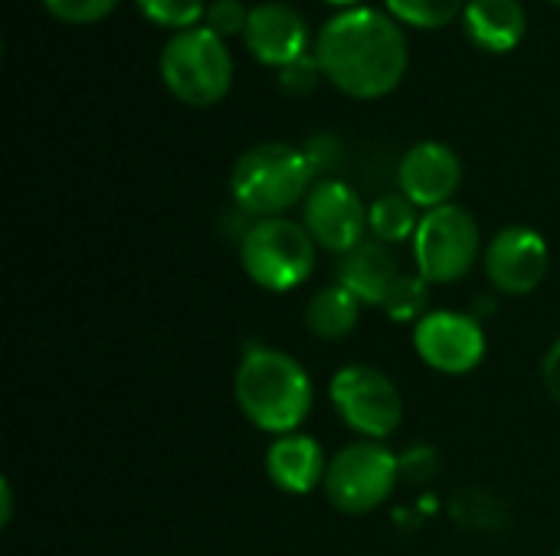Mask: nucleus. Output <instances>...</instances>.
Segmentation results:
<instances>
[{
  "instance_id": "nucleus-1",
  "label": "nucleus",
  "mask_w": 560,
  "mask_h": 556,
  "mask_svg": "<svg viewBox=\"0 0 560 556\" xmlns=\"http://www.w3.org/2000/svg\"><path fill=\"white\" fill-rule=\"evenodd\" d=\"M315 59L338 92L374 102L404 82L410 49L394 16L354 7L341 10L318 29Z\"/></svg>"
},
{
  "instance_id": "nucleus-2",
  "label": "nucleus",
  "mask_w": 560,
  "mask_h": 556,
  "mask_svg": "<svg viewBox=\"0 0 560 556\" xmlns=\"http://www.w3.org/2000/svg\"><path fill=\"white\" fill-rule=\"evenodd\" d=\"M233 397L240 413L269 436L302 433L315 406V383L308 370L285 351L249 344L236 364Z\"/></svg>"
},
{
  "instance_id": "nucleus-3",
  "label": "nucleus",
  "mask_w": 560,
  "mask_h": 556,
  "mask_svg": "<svg viewBox=\"0 0 560 556\" xmlns=\"http://www.w3.org/2000/svg\"><path fill=\"white\" fill-rule=\"evenodd\" d=\"M315 167L302 147L282 141H262L243 151L230 170V197L249 220L282 216L295 203H305L315 187Z\"/></svg>"
},
{
  "instance_id": "nucleus-4",
  "label": "nucleus",
  "mask_w": 560,
  "mask_h": 556,
  "mask_svg": "<svg viewBox=\"0 0 560 556\" xmlns=\"http://www.w3.org/2000/svg\"><path fill=\"white\" fill-rule=\"evenodd\" d=\"M318 242L289 216L249 220L240 236V265L262 292L282 295L308 282L315 272Z\"/></svg>"
},
{
  "instance_id": "nucleus-5",
  "label": "nucleus",
  "mask_w": 560,
  "mask_h": 556,
  "mask_svg": "<svg viewBox=\"0 0 560 556\" xmlns=\"http://www.w3.org/2000/svg\"><path fill=\"white\" fill-rule=\"evenodd\" d=\"M161 79L177 102L210 108L233 88L230 46L207 26L180 29L161 49Z\"/></svg>"
},
{
  "instance_id": "nucleus-6",
  "label": "nucleus",
  "mask_w": 560,
  "mask_h": 556,
  "mask_svg": "<svg viewBox=\"0 0 560 556\" xmlns=\"http://www.w3.org/2000/svg\"><path fill=\"white\" fill-rule=\"evenodd\" d=\"M410 246L417 275L427 285H456L472 272L482 249V236L476 216L466 206L446 203L420 216Z\"/></svg>"
},
{
  "instance_id": "nucleus-7",
  "label": "nucleus",
  "mask_w": 560,
  "mask_h": 556,
  "mask_svg": "<svg viewBox=\"0 0 560 556\" xmlns=\"http://www.w3.org/2000/svg\"><path fill=\"white\" fill-rule=\"evenodd\" d=\"M400 475V456L384 442L361 439L328 459L322 492L341 514H371L394 495Z\"/></svg>"
},
{
  "instance_id": "nucleus-8",
  "label": "nucleus",
  "mask_w": 560,
  "mask_h": 556,
  "mask_svg": "<svg viewBox=\"0 0 560 556\" xmlns=\"http://www.w3.org/2000/svg\"><path fill=\"white\" fill-rule=\"evenodd\" d=\"M328 400L341 423L371 442H384L404 423V397L397 383L371 364L338 367L328 383Z\"/></svg>"
},
{
  "instance_id": "nucleus-9",
  "label": "nucleus",
  "mask_w": 560,
  "mask_h": 556,
  "mask_svg": "<svg viewBox=\"0 0 560 556\" xmlns=\"http://www.w3.org/2000/svg\"><path fill=\"white\" fill-rule=\"evenodd\" d=\"M486 328L469 311L436 308L413 324V351L417 357L446 377L472 374L486 360Z\"/></svg>"
},
{
  "instance_id": "nucleus-10",
  "label": "nucleus",
  "mask_w": 560,
  "mask_h": 556,
  "mask_svg": "<svg viewBox=\"0 0 560 556\" xmlns=\"http://www.w3.org/2000/svg\"><path fill=\"white\" fill-rule=\"evenodd\" d=\"M482 265H486L489 285L499 295L525 298V295L538 292L541 282L548 279L551 249H548V239L538 229H532V226H505L489 239V246L482 252Z\"/></svg>"
},
{
  "instance_id": "nucleus-11",
  "label": "nucleus",
  "mask_w": 560,
  "mask_h": 556,
  "mask_svg": "<svg viewBox=\"0 0 560 556\" xmlns=\"http://www.w3.org/2000/svg\"><path fill=\"white\" fill-rule=\"evenodd\" d=\"M302 226L318 242V249L345 256L368 239V206L351 184L318 180L302 203Z\"/></svg>"
},
{
  "instance_id": "nucleus-12",
  "label": "nucleus",
  "mask_w": 560,
  "mask_h": 556,
  "mask_svg": "<svg viewBox=\"0 0 560 556\" xmlns=\"http://www.w3.org/2000/svg\"><path fill=\"white\" fill-rule=\"evenodd\" d=\"M463 184L459 154L443 141L413 144L397 167V187L417 210H436L453 203Z\"/></svg>"
},
{
  "instance_id": "nucleus-13",
  "label": "nucleus",
  "mask_w": 560,
  "mask_h": 556,
  "mask_svg": "<svg viewBox=\"0 0 560 556\" xmlns=\"http://www.w3.org/2000/svg\"><path fill=\"white\" fill-rule=\"evenodd\" d=\"M243 39L253 59L272 69H285L308 52V20L299 7L269 0L249 10Z\"/></svg>"
},
{
  "instance_id": "nucleus-14",
  "label": "nucleus",
  "mask_w": 560,
  "mask_h": 556,
  "mask_svg": "<svg viewBox=\"0 0 560 556\" xmlns=\"http://www.w3.org/2000/svg\"><path fill=\"white\" fill-rule=\"evenodd\" d=\"M328 459L315 436L308 433H289L276 436L266 449V475L269 482L285 495H312L325 485Z\"/></svg>"
},
{
  "instance_id": "nucleus-15",
  "label": "nucleus",
  "mask_w": 560,
  "mask_h": 556,
  "mask_svg": "<svg viewBox=\"0 0 560 556\" xmlns=\"http://www.w3.org/2000/svg\"><path fill=\"white\" fill-rule=\"evenodd\" d=\"M400 262L394 256L390 246L377 242V239H364L358 242L351 252H345L338 259L335 279L341 288H348L361 305H374L384 308L390 288L400 282Z\"/></svg>"
},
{
  "instance_id": "nucleus-16",
  "label": "nucleus",
  "mask_w": 560,
  "mask_h": 556,
  "mask_svg": "<svg viewBox=\"0 0 560 556\" xmlns=\"http://www.w3.org/2000/svg\"><path fill=\"white\" fill-rule=\"evenodd\" d=\"M466 36L486 52H512L528 29L525 7L518 0H469L463 10Z\"/></svg>"
},
{
  "instance_id": "nucleus-17",
  "label": "nucleus",
  "mask_w": 560,
  "mask_h": 556,
  "mask_svg": "<svg viewBox=\"0 0 560 556\" xmlns=\"http://www.w3.org/2000/svg\"><path fill=\"white\" fill-rule=\"evenodd\" d=\"M361 308L364 305L348 288H341L338 282L325 285L305 301V328L318 341H341L358 328Z\"/></svg>"
},
{
  "instance_id": "nucleus-18",
  "label": "nucleus",
  "mask_w": 560,
  "mask_h": 556,
  "mask_svg": "<svg viewBox=\"0 0 560 556\" xmlns=\"http://www.w3.org/2000/svg\"><path fill=\"white\" fill-rule=\"evenodd\" d=\"M417 226H420V213L404 193H384L368 206L371 239H377L384 246H400V242L413 239Z\"/></svg>"
},
{
  "instance_id": "nucleus-19",
  "label": "nucleus",
  "mask_w": 560,
  "mask_h": 556,
  "mask_svg": "<svg viewBox=\"0 0 560 556\" xmlns=\"http://www.w3.org/2000/svg\"><path fill=\"white\" fill-rule=\"evenodd\" d=\"M390 16L417 29H440L463 16L469 0H384Z\"/></svg>"
},
{
  "instance_id": "nucleus-20",
  "label": "nucleus",
  "mask_w": 560,
  "mask_h": 556,
  "mask_svg": "<svg viewBox=\"0 0 560 556\" xmlns=\"http://www.w3.org/2000/svg\"><path fill=\"white\" fill-rule=\"evenodd\" d=\"M384 311L390 315V321H420L423 315H430V285L420 275H400V282L390 288Z\"/></svg>"
},
{
  "instance_id": "nucleus-21",
  "label": "nucleus",
  "mask_w": 560,
  "mask_h": 556,
  "mask_svg": "<svg viewBox=\"0 0 560 556\" xmlns=\"http://www.w3.org/2000/svg\"><path fill=\"white\" fill-rule=\"evenodd\" d=\"M144 20L167 29H194L207 16V0H135Z\"/></svg>"
},
{
  "instance_id": "nucleus-22",
  "label": "nucleus",
  "mask_w": 560,
  "mask_h": 556,
  "mask_svg": "<svg viewBox=\"0 0 560 556\" xmlns=\"http://www.w3.org/2000/svg\"><path fill=\"white\" fill-rule=\"evenodd\" d=\"M43 7L62 23L89 26V23L105 20L118 7V0H43Z\"/></svg>"
},
{
  "instance_id": "nucleus-23",
  "label": "nucleus",
  "mask_w": 560,
  "mask_h": 556,
  "mask_svg": "<svg viewBox=\"0 0 560 556\" xmlns=\"http://www.w3.org/2000/svg\"><path fill=\"white\" fill-rule=\"evenodd\" d=\"M246 20H249V10H246L240 0H213V3L207 7L203 26L213 29L220 39H226V36L246 33Z\"/></svg>"
},
{
  "instance_id": "nucleus-24",
  "label": "nucleus",
  "mask_w": 560,
  "mask_h": 556,
  "mask_svg": "<svg viewBox=\"0 0 560 556\" xmlns=\"http://www.w3.org/2000/svg\"><path fill=\"white\" fill-rule=\"evenodd\" d=\"M322 75H325V72H322L318 59L305 52V56L295 59L292 66L279 69V85H282L289 95H308L312 88H318Z\"/></svg>"
},
{
  "instance_id": "nucleus-25",
  "label": "nucleus",
  "mask_w": 560,
  "mask_h": 556,
  "mask_svg": "<svg viewBox=\"0 0 560 556\" xmlns=\"http://www.w3.org/2000/svg\"><path fill=\"white\" fill-rule=\"evenodd\" d=\"M541 380H545L548 397L560 406V338L551 344V351L541 360Z\"/></svg>"
},
{
  "instance_id": "nucleus-26",
  "label": "nucleus",
  "mask_w": 560,
  "mask_h": 556,
  "mask_svg": "<svg viewBox=\"0 0 560 556\" xmlns=\"http://www.w3.org/2000/svg\"><path fill=\"white\" fill-rule=\"evenodd\" d=\"M3 514H0V524H10V511H13V492H10V482H3Z\"/></svg>"
},
{
  "instance_id": "nucleus-27",
  "label": "nucleus",
  "mask_w": 560,
  "mask_h": 556,
  "mask_svg": "<svg viewBox=\"0 0 560 556\" xmlns=\"http://www.w3.org/2000/svg\"><path fill=\"white\" fill-rule=\"evenodd\" d=\"M325 3H335V7H348V3H358V0H325Z\"/></svg>"
},
{
  "instance_id": "nucleus-28",
  "label": "nucleus",
  "mask_w": 560,
  "mask_h": 556,
  "mask_svg": "<svg viewBox=\"0 0 560 556\" xmlns=\"http://www.w3.org/2000/svg\"><path fill=\"white\" fill-rule=\"evenodd\" d=\"M555 3H560V0H555Z\"/></svg>"
},
{
  "instance_id": "nucleus-29",
  "label": "nucleus",
  "mask_w": 560,
  "mask_h": 556,
  "mask_svg": "<svg viewBox=\"0 0 560 556\" xmlns=\"http://www.w3.org/2000/svg\"><path fill=\"white\" fill-rule=\"evenodd\" d=\"M558 556H560V551H558Z\"/></svg>"
}]
</instances>
